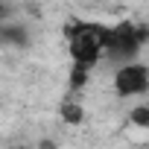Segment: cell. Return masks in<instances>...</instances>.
<instances>
[{
  "label": "cell",
  "mask_w": 149,
  "mask_h": 149,
  "mask_svg": "<svg viewBox=\"0 0 149 149\" xmlns=\"http://www.w3.org/2000/svg\"><path fill=\"white\" fill-rule=\"evenodd\" d=\"M105 35H108V26H100V24H73L67 29V53L73 58V64H82L88 70H94L100 61H102V53H105Z\"/></svg>",
  "instance_id": "1"
},
{
  "label": "cell",
  "mask_w": 149,
  "mask_h": 149,
  "mask_svg": "<svg viewBox=\"0 0 149 149\" xmlns=\"http://www.w3.org/2000/svg\"><path fill=\"white\" fill-rule=\"evenodd\" d=\"M58 117L64 126H82L85 123V105L76 102V100H64L58 105Z\"/></svg>",
  "instance_id": "4"
},
{
  "label": "cell",
  "mask_w": 149,
  "mask_h": 149,
  "mask_svg": "<svg viewBox=\"0 0 149 149\" xmlns=\"http://www.w3.org/2000/svg\"><path fill=\"white\" fill-rule=\"evenodd\" d=\"M91 3H102V0H91Z\"/></svg>",
  "instance_id": "7"
},
{
  "label": "cell",
  "mask_w": 149,
  "mask_h": 149,
  "mask_svg": "<svg viewBox=\"0 0 149 149\" xmlns=\"http://www.w3.org/2000/svg\"><path fill=\"white\" fill-rule=\"evenodd\" d=\"M126 123L137 129H149V102H134L126 111Z\"/></svg>",
  "instance_id": "5"
},
{
  "label": "cell",
  "mask_w": 149,
  "mask_h": 149,
  "mask_svg": "<svg viewBox=\"0 0 149 149\" xmlns=\"http://www.w3.org/2000/svg\"><path fill=\"white\" fill-rule=\"evenodd\" d=\"M6 18V9H3V3H0V21H3Z\"/></svg>",
  "instance_id": "6"
},
{
  "label": "cell",
  "mask_w": 149,
  "mask_h": 149,
  "mask_svg": "<svg viewBox=\"0 0 149 149\" xmlns=\"http://www.w3.org/2000/svg\"><path fill=\"white\" fill-rule=\"evenodd\" d=\"M29 47V29L18 21H9L3 18L0 21V50L6 53H21Z\"/></svg>",
  "instance_id": "3"
},
{
  "label": "cell",
  "mask_w": 149,
  "mask_h": 149,
  "mask_svg": "<svg viewBox=\"0 0 149 149\" xmlns=\"http://www.w3.org/2000/svg\"><path fill=\"white\" fill-rule=\"evenodd\" d=\"M111 82H114V94L120 100H143L146 91H149V67L140 56L129 58V61H120Z\"/></svg>",
  "instance_id": "2"
}]
</instances>
